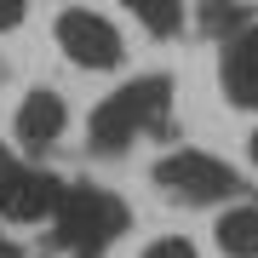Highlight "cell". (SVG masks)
Returning a JSON list of instances; mask_svg holds the SVG:
<instances>
[{"mask_svg": "<svg viewBox=\"0 0 258 258\" xmlns=\"http://www.w3.org/2000/svg\"><path fill=\"white\" fill-rule=\"evenodd\" d=\"M52 218H57V241H63L69 258H103V247L115 235H126V207L109 189H92V184L63 189Z\"/></svg>", "mask_w": 258, "mask_h": 258, "instance_id": "6da1fadb", "label": "cell"}, {"mask_svg": "<svg viewBox=\"0 0 258 258\" xmlns=\"http://www.w3.org/2000/svg\"><path fill=\"white\" fill-rule=\"evenodd\" d=\"M166 109H172V86L161 75L120 86L115 98H103L92 109V144L98 149H120L132 144V132H166Z\"/></svg>", "mask_w": 258, "mask_h": 258, "instance_id": "7a4b0ae2", "label": "cell"}, {"mask_svg": "<svg viewBox=\"0 0 258 258\" xmlns=\"http://www.w3.org/2000/svg\"><path fill=\"white\" fill-rule=\"evenodd\" d=\"M155 184L166 189V195H178V201H224V195H235L241 184H235V172L224 161H212V155H201V149H178V155H161L155 161Z\"/></svg>", "mask_w": 258, "mask_h": 258, "instance_id": "3957f363", "label": "cell"}, {"mask_svg": "<svg viewBox=\"0 0 258 258\" xmlns=\"http://www.w3.org/2000/svg\"><path fill=\"white\" fill-rule=\"evenodd\" d=\"M57 46H63L81 69H115L120 63V35L109 18H98V12L86 6H69L63 18H57Z\"/></svg>", "mask_w": 258, "mask_h": 258, "instance_id": "277c9868", "label": "cell"}, {"mask_svg": "<svg viewBox=\"0 0 258 258\" xmlns=\"http://www.w3.org/2000/svg\"><path fill=\"white\" fill-rule=\"evenodd\" d=\"M63 178H52V172H12V184L0 189V218H12V224H40V218H52L57 201H63Z\"/></svg>", "mask_w": 258, "mask_h": 258, "instance_id": "5b68a950", "label": "cell"}, {"mask_svg": "<svg viewBox=\"0 0 258 258\" xmlns=\"http://www.w3.org/2000/svg\"><path fill=\"white\" fill-rule=\"evenodd\" d=\"M224 92H230V103H241V109H258V29H247L241 40H230L224 46Z\"/></svg>", "mask_w": 258, "mask_h": 258, "instance_id": "8992f818", "label": "cell"}, {"mask_svg": "<svg viewBox=\"0 0 258 258\" xmlns=\"http://www.w3.org/2000/svg\"><path fill=\"white\" fill-rule=\"evenodd\" d=\"M63 126H69L63 98L46 92V86H35V92L23 98V109H18V138L40 149V144H57V138H63Z\"/></svg>", "mask_w": 258, "mask_h": 258, "instance_id": "52a82bcc", "label": "cell"}, {"mask_svg": "<svg viewBox=\"0 0 258 258\" xmlns=\"http://www.w3.org/2000/svg\"><path fill=\"white\" fill-rule=\"evenodd\" d=\"M218 247L230 258H258V207L224 212V218H218Z\"/></svg>", "mask_w": 258, "mask_h": 258, "instance_id": "ba28073f", "label": "cell"}, {"mask_svg": "<svg viewBox=\"0 0 258 258\" xmlns=\"http://www.w3.org/2000/svg\"><path fill=\"white\" fill-rule=\"evenodd\" d=\"M120 6H126L149 35H172L178 18H184V0H120Z\"/></svg>", "mask_w": 258, "mask_h": 258, "instance_id": "9c48e42d", "label": "cell"}, {"mask_svg": "<svg viewBox=\"0 0 258 258\" xmlns=\"http://www.w3.org/2000/svg\"><path fill=\"white\" fill-rule=\"evenodd\" d=\"M241 18H247V12H241V0H207V35H224V29H235Z\"/></svg>", "mask_w": 258, "mask_h": 258, "instance_id": "30bf717a", "label": "cell"}, {"mask_svg": "<svg viewBox=\"0 0 258 258\" xmlns=\"http://www.w3.org/2000/svg\"><path fill=\"white\" fill-rule=\"evenodd\" d=\"M144 258H195V247H189L184 235H166V241H155V247H149Z\"/></svg>", "mask_w": 258, "mask_h": 258, "instance_id": "8fae6325", "label": "cell"}, {"mask_svg": "<svg viewBox=\"0 0 258 258\" xmlns=\"http://www.w3.org/2000/svg\"><path fill=\"white\" fill-rule=\"evenodd\" d=\"M23 23V0H0V29H18Z\"/></svg>", "mask_w": 258, "mask_h": 258, "instance_id": "7c38bea8", "label": "cell"}, {"mask_svg": "<svg viewBox=\"0 0 258 258\" xmlns=\"http://www.w3.org/2000/svg\"><path fill=\"white\" fill-rule=\"evenodd\" d=\"M12 172H18V161H12V149H6V144H0V189H6V184H12Z\"/></svg>", "mask_w": 258, "mask_h": 258, "instance_id": "4fadbf2b", "label": "cell"}, {"mask_svg": "<svg viewBox=\"0 0 258 258\" xmlns=\"http://www.w3.org/2000/svg\"><path fill=\"white\" fill-rule=\"evenodd\" d=\"M0 258H18V252H12V247H6V241H0Z\"/></svg>", "mask_w": 258, "mask_h": 258, "instance_id": "5bb4252c", "label": "cell"}, {"mask_svg": "<svg viewBox=\"0 0 258 258\" xmlns=\"http://www.w3.org/2000/svg\"><path fill=\"white\" fill-rule=\"evenodd\" d=\"M252 161H258V132H252Z\"/></svg>", "mask_w": 258, "mask_h": 258, "instance_id": "9a60e30c", "label": "cell"}]
</instances>
